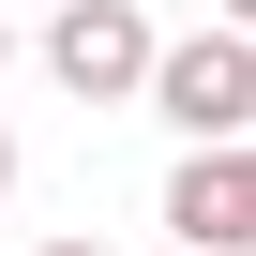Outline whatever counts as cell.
Masks as SVG:
<instances>
[{
  "instance_id": "cell-1",
  "label": "cell",
  "mask_w": 256,
  "mask_h": 256,
  "mask_svg": "<svg viewBox=\"0 0 256 256\" xmlns=\"http://www.w3.org/2000/svg\"><path fill=\"white\" fill-rule=\"evenodd\" d=\"M151 120H181L196 151H256V46L241 30H181L151 60Z\"/></svg>"
},
{
  "instance_id": "cell-2",
  "label": "cell",
  "mask_w": 256,
  "mask_h": 256,
  "mask_svg": "<svg viewBox=\"0 0 256 256\" xmlns=\"http://www.w3.org/2000/svg\"><path fill=\"white\" fill-rule=\"evenodd\" d=\"M151 60H166L151 0H60V16H46V76H60L76 106H136Z\"/></svg>"
},
{
  "instance_id": "cell-3",
  "label": "cell",
  "mask_w": 256,
  "mask_h": 256,
  "mask_svg": "<svg viewBox=\"0 0 256 256\" xmlns=\"http://www.w3.org/2000/svg\"><path fill=\"white\" fill-rule=\"evenodd\" d=\"M166 226L196 256H256V151H181L166 166Z\"/></svg>"
},
{
  "instance_id": "cell-4",
  "label": "cell",
  "mask_w": 256,
  "mask_h": 256,
  "mask_svg": "<svg viewBox=\"0 0 256 256\" xmlns=\"http://www.w3.org/2000/svg\"><path fill=\"white\" fill-rule=\"evenodd\" d=\"M211 30H241V46H256V0H226V16H211Z\"/></svg>"
},
{
  "instance_id": "cell-5",
  "label": "cell",
  "mask_w": 256,
  "mask_h": 256,
  "mask_svg": "<svg viewBox=\"0 0 256 256\" xmlns=\"http://www.w3.org/2000/svg\"><path fill=\"white\" fill-rule=\"evenodd\" d=\"M0 196H16V120H0Z\"/></svg>"
},
{
  "instance_id": "cell-6",
  "label": "cell",
  "mask_w": 256,
  "mask_h": 256,
  "mask_svg": "<svg viewBox=\"0 0 256 256\" xmlns=\"http://www.w3.org/2000/svg\"><path fill=\"white\" fill-rule=\"evenodd\" d=\"M46 256H106V241H46Z\"/></svg>"
},
{
  "instance_id": "cell-7",
  "label": "cell",
  "mask_w": 256,
  "mask_h": 256,
  "mask_svg": "<svg viewBox=\"0 0 256 256\" xmlns=\"http://www.w3.org/2000/svg\"><path fill=\"white\" fill-rule=\"evenodd\" d=\"M0 60H16V16H0Z\"/></svg>"
},
{
  "instance_id": "cell-8",
  "label": "cell",
  "mask_w": 256,
  "mask_h": 256,
  "mask_svg": "<svg viewBox=\"0 0 256 256\" xmlns=\"http://www.w3.org/2000/svg\"><path fill=\"white\" fill-rule=\"evenodd\" d=\"M0 16H16V0H0ZM46 16H60V0H46Z\"/></svg>"
}]
</instances>
